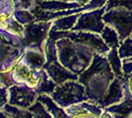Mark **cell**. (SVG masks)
Returning a JSON list of instances; mask_svg holds the SVG:
<instances>
[{
  "label": "cell",
  "mask_w": 132,
  "mask_h": 118,
  "mask_svg": "<svg viewBox=\"0 0 132 118\" xmlns=\"http://www.w3.org/2000/svg\"><path fill=\"white\" fill-rule=\"evenodd\" d=\"M116 78L105 55L96 53L91 65L79 74L78 81L86 88L90 102L96 103L105 96L111 81Z\"/></svg>",
  "instance_id": "obj_1"
},
{
  "label": "cell",
  "mask_w": 132,
  "mask_h": 118,
  "mask_svg": "<svg viewBox=\"0 0 132 118\" xmlns=\"http://www.w3.org/2000/svg\"><path fill=\"white\" fill-rule=\"evenodd\" d=\"M58 56L62 65L75 74H81L91 65L96 52L87 45L62 38L57 42Z\"/></svg>",
  "instance_id": "obj_2"
},
{
  "label": "cell",
  "mask_w": 132,
  "mask_h": 118,
  "mask_svg": "<svg viewBox=\"0 0 132 118\" xmlns=\"http://www.w3.org/2000/svg\"><path fill=\"white\" fill-rule=\"evenodd\" d=\"M53 99L61 107H69L82 101H88L86 88L80 82L76 83L75 80H69L57 87L52 94Z\"/></svg>",
  "instance_id": "obj_3"
},
{
  "label": "cell",
  "mask_w": 132,
  "mask_h": 118,
  "mask_svg": "<svg viewBox=\"0 0 132 118\" xmlns=\"http://www.w3.org/2000/svg\"><path fill=\"white\" fill-rule=\"evenodd\" d=\"M103 20L110 25L119 34L120 41L130 37L132 34V10L124 7H116L105 11Z\"/></svg>",
  "instance_id": "obj_4"
},
{
  "label": "cell",
  "mask_w": 132,
  "mask_h": 118,
  "mask_svg": "<svg viewBox=\"0 0 132 118\" xmlns=\"http://www.w3.org/2000/svg\"><path fill=\"white\" fill-rule=\"evenodd\" d=\"M105 13V6L85 11V13H81L80 17L78 18V21L72 31H83V32H91L100 34L103 32V30L106 25L103 20V15Z\"/></svg>",
  "instance_id": "obj_5"
},
{
  "label": "cell",
  "mask_w": 132,
  "mask_h": 118,
  "mask_svg": "<svg viewBox=\"0 0 132 118\" xmlns=\"http://www.w3.org/2000/svg\"><path fill=\"white\" fill-rule=\"evenodd\" d=\"M66 38L70 39L73 41L87 45L94 49L96 53H99L102 55H106L110 50V48L105 44V42L102 39L100 34L91 33V32H83V31H73L70 33L68 32Z\"/></svg>",
  "instance_id": "obj_6"
},
{
  "label": "cell",
  "mask_w": 132,
  "mask_h": 118,
  "mask_svg": "<svg viewBox=\"0 0 132 118\" xmlns=\"http://www.w3.org/2000/svg\"><path fill=\"white\" fill-rule=\"evenodd\" d=\"M123 80L124 77H116L111 81L108 90L105 92V96L96 103L100 104L104 109L110 106L112 104H116L120 102L124 96V89H123Z\"/></svg>",
  "instance_id": "obj_7"
},
{
  "label": "cell",
  "mask_w": 132,
  "mask_h": 118,
  "mask_svg": "<svg viewBox=\"0 0 132 118\" xmlns=\"http://www.w3.org/2000/svg\"><path fill=\"white\" fill-rule=\"evenodd\" d=\"M123 89H124L123 99L118 103L112 104L105 108V110L111 114V117L125 118L130 117V115L132 114V93L129 90L128 81L125 78L123 80Z\"/></svg>",
  "instance_id": "obj_8"
},
{
  "label": "cell",
  "mask_w": 132,
  "mask_h": 118,
  "mask_svg": "<svg viewBox=\"0 0 132 118\" xmlns=\"http://www.w3.org/2000/svg\"><path fill=\"white\" fill-rule=\"evenodd\" d=\"M45 69L47 70L50 77L52 78V80L56 84H62L66 81H69V80L77 81L79 78L77 74L73 73L64 66L60 65L56 60L48 62L47 65L45 66Z\"/></svg>",
  "instance_id": "obj_9"
},
{
  "label": "cell",
  "mask_w": 132,
  "mask_h": 118,
  "mask_svg": "<svg viewBox=\"0 0 132 118\" xmlns=\"http://www.w3.org/2000/svg\"><path fill=\"white\" fill-rule=\"evenodd\" d=\"M50 24H39V25H33L26 30V38L28 39V42H36L39 43L46 34L47 28Z\"/></svg>",
  "instance_id": "obj_10"
},
{
  "label": "cell",
  "mask_w": 132,
  "mask_h": 118,
  "mask_svg": "<svg viewBox=\"0 0 132 118\" xmlns=\"http://www.w3.org/2000/svg\"><path fill=\"white\" fill-rule=\"evenodd\" d=\"M101 37L104 39L105 44L108 45L110 48H118L120 45V39L119 34L110 25H105L103 32L101 33Z\"/></svg>",
  "instance_id": "obj_11"
},
{
  "label": "cell",
  "mask_w": 132,
  "mask_h": 118,
  "mask_svg": "<svg viewBox=\"0 0 132 118\" xmlns=\"http://www.w3.org/2000/svg\"><path fill=\"white\" fill-rule=\"evenodd\" d=\"M80 14L81 13H76V14H71V15L60 17L58 20H56L54 22V26H53L52 30H56V31L72 30L74 28V26L76 25L78 18L80 17Z\"/></svg>",
  "instance_id": "obj_12"
},
{
  "label": "cell",
  "mask_w": 132,
  "mask_h": 118,
  "mask_svg": "<svg viewBox=\"0 0 132 118\" xmlns=\"http://www.w3.org/2000/svg\"><path fill=\"white\" fill-rule=\"evenodd\" d=\"M106 59L110 63V67L112 69L116 77H121L123 76L122 72V59L118 54V49L117 48H110L109 53L105 55Z\"/></svg>",
  "instance_id": "obj_13"
},
{
  "label": "cell",
  "mask_w": 132,
  "mask_h": 118,
  "mask_svg": "<svg viewBox=\"0 0 132 118\" xmlns=\"http://www.w3.org/2000/svg\"><path fill=\"white\" fill-rule=\"evenodd\" d=\"M40 7L44 9L54 10V11H61V10L78 8V7H81V5L76 1H72V2H65V1H48L47 2L46 1V2H42Z\"/></svg>",
  "instance_id": "obj_14"
},
{
  "label": "cell",
  "mask_w": 132,
  "mask_h": 118,
  "mask_svg": "<svg viewBox=\"0 0 132 118\" xmlns=\"http://www.w3.org/2000/svg\"><path fill=\"white\" fill-rule=\"evenodd\" d=\"M39 101L44 102V104L47 105V109L50 111L51 114H53L55 117H68V115H66V112L63 111V109H61L60 107H58L54 103V101H51L50 97L46 96H40L39 97Z\"/></svg>",
  "instance_id": "obj_15"
},
{
  "label": "cell",
  "mask_w": 132,
  "mask_h": 118,
  "mask_svg": "<svg viewBox=\"0 0 132 118\" xmlns=\"http://www.w3.org/2000/svg\"><path fill=\"white\" fill-rule=\"evenodd\" d=\"M118 49V54L121 59H128L132 57V38L128 37L120 42Z\"/></svg>",
  "instance_id": "obj_16"
},
{
  "label": "cell",
  "mask_w": 132,
  "mask_h": 118,
  "mask_svg": "<svg viewBox=\"0 0 132 118\" xmlns=\"http://www.w3.org/2000/svg\"><path fill=\"white\" fill-rule=\"evenodd\" d=\"M116 7H124L126 9L132 10V0H108L105 5V11Z\"/></svg>",
  "instance_id": "obj_17"
},
{
  "label": "cell",
  "mask_w": 132,
  "mask_h": 118,
  "mask_svg": "<svg viewBox=\"0 0 132 118\" xmlns=\"http://www.w3.org/2000/svg\"><path fill=\"white\" fill-rule=\"evenodd\" d=\"M55 87L56 85L54 83H52L50 80H48L47 76L44 74V83H42L40 85V88H39V92H43V93H52L54 90Z\"/></svg>",
  "instance_id": "obj_18"
},
{
  "label": "cell",
  "mask_w": 132,
  "mask_h": 118,
  "mask_svg": "<svg viewBox=\"0 0 132 118\" xmlns=\"http://www.w3.org/2000/svg\"><path fill=\"white\" fill-rule=\"evenodd\" d=\"M29 109H30L31 111H33L35 116H39V117H50V115H47V112L44 110L43 105H42L39 102H37L34 106L30 107Z\"/></svg>",
  "instance_id": "obj_19"
},
{
  "label": "cell",
  "mask_w": 132,
  "mask_h": 118,
  "mask_svg": "<svg viewBox=\"0 0 132 118\" xmlns=\"http://www.w3.org/2000/svg\"><path fill=\"white\" fill-rule=\"evenodd\" d=\"M5 111H7L8 113H10V115L12 114V116H24V115H22V114H26L28 117H30L31 115H28L29 113H26V112H24V111H21V110H19L17 107L15 106H9V105H6L5 107Z\"/></svg>",
  "instance_id": "obj_20"
},
{
  "label": "cell",
  "mask_w": 132,
  "mask_h": 118,
  "mask_svg": "<svg viewBox=\"0 0 132 118\" xmlns=\"http://www.w3.org/2000/svg\"><path fill=\"white\" fill-rule=\"evenodd\" d=\"M122 72L123 75L132 74V61L128 59H122Z\"/></svg>",
  "instance_id": "obj_21"
},
{
  "label": "cell",
  "mask_w": 132,
  "mask_h": 118,
  "mask_svg": "<svg viewBox=\"0 0 132 118\" xmlns=\"http://www.w3.org/2000/svg\"><path fill=\"white\" fill-rule=\"evenodd\" d=\"M124 78L128 81V86H129V90L132 93V74H129V75H123Z\"/></svg>",
  "instance_id": "obj_22"
},
{
  "label": "cell",
  "mask_w": 132,
  "mask_h": 118,
  "mask_svg": "<svg viewBox=\"0 0 132 118\" xmlns=\"http://www.w3.org/2000/svg\"><path fill=\"white\" fill-rule=\"evenodd\" d=\"M74 1H76L77 3H79L81 6L85 5V4H87V3H89L91 0H74Z\"/></svg>",
  "instance_id": "obj_23"
},
{
  "label": "cell",
  "mask_w": 132,
  "mask_h": 118,
  "mask_svg": "<svg viewBox=\"0 0 132 118\" xmlns=\"http://www.w3.org/2000/svg\"><path fill=\"white\" fill-rule=\"evenodd\" d=\"M128 60H131V61H132V57H131V58H128Z\"/></svg>",
  "instance_id": "obj_24"
},
{
  "label": "cell",
  "mask_w": 132,
  "mask_h": 118,
  "mask_svg": "<svg viewBox=\"0 0 132 118\" xmlns=\"http://www.w3.org/2000/svg\"><path fill=\"white\" fill-rule=\"evenodd\" d=\"M130 117H132V114H131V115H130Z\"/></svg>",
  "instance_id": "obj_25"
},
{
  "label": "cell",
  "mask_w": 132,
  "mask_h": 118,
  "mask_svg": "<svg viewBox=\"0 0 132 118\" xmlns=\"http://www.w3.org/2000/svg\"><path fill=\"white\" fill-rule=\"evenodd\" d=\"M130 37H131V38H132V34H131V35H130Z\"/></svg>",
  "instance_id": "obj_26"
}]
</instances>
